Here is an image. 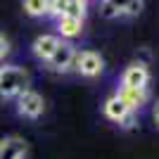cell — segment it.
Returning a JSON list of instances; mask_svg holds the SVG:
<instances>
[{
    "label": "cell",
    "instance_id": "obj_1",
    "mask_svg": "<svg viewBox=\"0 0 159 159\" xmlns=\"http://www.w3.org/2000/svg\"><path fill=\"white\" fill-rule=\"evenodd\" d=\"M29 88V74L21 66H2L0 76V98H17Z\"/></svg>",
    "mask_w": 159,
    "mask_h": 159
},
{
    "label": "cell",
    "instance_id": "obj_2",
    "mask_svg": "<svg viewBox=\"0 0 159 159\" xmlns=\"http://www.w3.org/2000/svg\"><path fill=\"white\" fill-rule=\"evenodd\" d=\"M102 112H105V116H107L109 121H114V124H121L124 128H131L133 124H135V112H133V109H128L126 102H124V100H121L116 93L109 95V98L105 100Z\"/></svg>",
    "mask_w": 159,
    "mask_h": 159
},
{
    "label": "cell",
    "instance_id": "obj_3",
    "mask_svg": "<svg viewBox=\"0 0 159 159\" xmlns=\"http://www.w3.org/2000/svg\"><path fill=\"white\" fill-rule=\"evenodd\" d=\"M76 48L71 45V43H64V40H60V45L55 48L52 57L48 60V66L52 69V71L57 74H66V71H74V66H76Z\"/></svg>",
    "mask_w": 159,
    "mask_h": 159
},
{
    "label": "cell",
    "instance_id": "obj_4",
    "mask_svg": "<svg viewBox=\"0 0 159 159\" xmlns=\"http://www.w3.org/2000/svg\"><path fill=\"white\" fill-rule=\"evenodd\" d=\"M102 69H105V60L100 57V52H95V50L76 52V66H74V71H79L81 76L95 79V76L102 74Z\"/></svg>",
    "mask_w": 159,
    "mask_h": 159
},
{
    "label": "cell",
    "instance_id": "obj_5",
    "mask_svg": "<svg viewBox=\"0 0 159 159\" xmlns=\"http://www.w3.org/2000/svg\"><path fill=\"white\" fill-rule=\"evenodd\" d=\"M45 109V102H43V95H38L36 90L26 88L24 93L17 95V112L26 119H38Z\"/></svg>",
    "mask_w": 159,
    "mask_h": 159
},
{
    "label": "cell",
    "instance_id": "obj_6",
    "mask_svg": "<svg viewBox=\"0 0 159 159\" xmlns=\"http://www.w3.org/2000/svg\"><path fill=\"white\" fill-rule=\"evenodd\" d=\"M147 81H150V71L143 62H133L126 66V71L121 76V86L128 88H147Z\"/></svg>",
    "mask_w": 159,
    "mask_h": 159
},
{
    "label": "cell",
    "instance_id": "obj_7",
    "mask_svg": "<svg viewBox=\"0 0 159 159\" xmlns=\"http://www.w3.org/2000/svg\"><path fill=\"white\" fill-rule=\"evenodd\" d=\"M57 45H60V36H55V33H43V36H38V38L33 40L31 50L40 62H48L52 57V52H55Z\"/></svg>",
    "mask_w": 159,
    "mask_h": 159
},
{
    "label": "cell",
    "instance_id": "obj_8",
    "mask_svg": "<svg viewBox=\"0 0 159 159\" xmlns=\"http://www.w3.org/2000/svg\"><path fill=\"white\" fill-rule=\"evenodd\" d=\"M116 95L126 102V107L133 109V112H138L143 105H147V98H150V95H147V88H128V86H119Z\"/></svg>",
    "mask_w": 159,
    "mask_h": 159
},
{
    "label": "cell",
    "instance_id": "obj_9",
    "mask_svg": "<svg viewBox=\"0 0 159 159\" xmlns=\"http://www.w3.org/2000/svg\"><path fill=\"white\" fill-rule=\"evenodd\" d=\"M26 143L21 138H5L0 140V159H24Z\"/></svg>",
    "mask_w": 159,
    "mask_h": 159
},
{
    "label": "cell",
    "instance_id": "obj_10",
    "mask_svg": "<svg viewBox=\"0 0 159 159\" xmlns=\"http://www.w3.org/2000/svg\"><path fill=\"white\" fill-rule=\"evenodd\" d=\"M83 29V19H76V17H69V14H62L57 17V31H60L62 38H76Z\"/></svg>",
    "mask_w": 159,
    "mask_h": 159
},
{
    "label": "cell",
    "instance_id": "obj_11",
    "mask_svg": "<svg viewBox=\"0 0 159 159\" xmlns=\"http://www.w3.org/2000/svg\"><path fill=\"white\" fill-rule=\"evenodd\" d=\"M24 10L31 17H43L48 14V0H24Z\"/></svg>",
    "mask_w": 159,
    "mask_h": 159
},
{
    "label": "cell",
    "instance_id": "obj_12",
    "mask_svg": "<svg viewBox=\"0 0 159 159\" xmlns=\"http://www.w3.org/2000/svg\"><path fill=\"white\" fill-rule=\"evenodd\" d=\"M66 2H69V0H48V14L55 17V19L62 17L64 10H66Z\"/></svg>",
    "mask_w": 159,
    "mask_h": 159
},
{
    "label": "cell",
    "instance_id": "obj_13",
    "mask_svg": "<svg viewBox=\"0 0 159 159\" xmlns=\"http://www.w3.org/2000/svg\"><path fill=\"white\" fill-rule=\"evenodd\" d=\"M140 10H143V0H128V5L124 7V14L135 17V14H140Z\"/></svg>",
    "mask_w": 159,
    "mask_h": 159
},
{
    "label": "cell",
    "instance_id": "obj_14",
    "mask_svg": "<svg viewBox=\"0 0 159 159\" xmlns=\"http://www.w3.org/2000/svg\"><path fill=\"white\" fill-rule=\"evenodd\" d=\"M105 5H109L112 10H116V14H124V7L128 5V0H102Z\"/></svg>",
    "mask_w": 159,
    "mask_h": 159
},
{
    "label": "cell",
    "instance_id": "obj_15",
    "mask_svg": "<svg viewBox=\"0 0 159 159\" xmlns=\"http://www.w3.org/2000/svg\"><path fill=\"white\" fill-rule=\"evenodd\" d=\"M7 52H10V43H7V38L2 36V33H0V60H2Z\"/></svg>",
    "mask_w": 159,
    "mask_h": 159
},
{
    "label": "cell",
    "instance_id": "obj_16",
    "mask_svg": "<svg viewBox=\"0 0 159 159\" xmlns=\"http://www.w3.org/2000/svg\"><path fill=\"white\" fill-rule=\"evenodd\" d=\"M154 121H157V126H159V100H157V105H154Z\"/></svg>",
    "mask_w": 159,
    "mask_h": 159
},
{
    "label": "cell",
    "instance_id": "obj_17",
    "mask_svg": "<svg viewBox=\"0 0 159 159\" xmlns=\"http://www.w3.org/2000/svg\"><path fill=\"white\" fill-rule=\"evenodd\" d=\"M69 2H76V5H83V7H88V0H69Z\"/></svg>",
    "mask_w": 159,
    "mask_h": 159
},
{
    "label": "cell",
    "instance_id": "obj_18",
    "mask_svg": "<svg viewBox=\"0 0 159 159\" xmlns=\"http://www.w3.org/2000/svg\"><path fill=\"white\" fill-rule=\"evenodd\" d=\"M0 76H2V64H0Z\"/></svg>",
    "mask_w": 159,
    "mask_h": 159
}]
</instances>
